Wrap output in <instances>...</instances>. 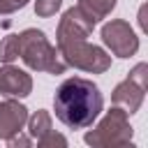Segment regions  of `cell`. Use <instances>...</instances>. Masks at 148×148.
Segmentation results:
<instances>
[{"label": "cell", "mask_w": 148, "mask_h": 148, "mask_svg": "<svg viewBox=\"0 0 148 148\" xmlns=\"http://www.w3.org/2000/svg\"><path fill=\"white\" fill-rule=\"evenodd\" d=\"M25 5H28V0H0V16L14 14V12L23 9Z\"/></svg>", "instance_id": "obj_16"}, {"label": "cell", "mask_w": 148, "mask_h": 148, "mask_svg": "<svg viewBox=\"0 0 148 148\" xmlns=\"http://www.w3.org/2000/svg\"><path fill=\"white\" fill-rule=\"evenodd\" d=\"M102 42L118 58H132L139 51V37L134 28L123 18H111L102 25Z\"/></svg>", "instance_id": "obj_5"}, {"label": "cell", "mask_w": 148, "mask_h": 148, "mask_svg": "<svg viewBox=\"0 0 148 148\" xmlns=\"http://www.w3.org/2000/svg\"><path fill=\"white\" fill-rule=\"evenodd\" d=\"M127 79H130V81H134L136 86H141L143 90H148V65H146V62L134 65V67L130 69Z\"/></svg>", "instance_id": "obj_14"}, {"label": "cell", "mask_w": 148, "mask_h": 148, "mask_svg": "<svg viewBox=\"0 0 148 148\" xmlns=\"http://www.w3.org/2000/svg\"><path fill=\"white\" fill-rule=\"evenodd\" d=\"M92 28H95V25L81 14L79 7H69V9L62 14V18H60V23H58V28H56V42H58V44H65V42L86 39V37L92 32Z\"/></svg>", "instance_id": "obj_6"}, {"label": "cell", "mask_w": 148, "mask_h": 148, "mask_svg": "<svg viewBox=\"0 0 148 148\" xmlns=\"http://www.w3.org/2000/svg\"><path fill=\"white\" fill-rule=\"evenodd\" d=\"M18 58L25 67L46 74H65L67 65L62 62L56 46H51L49 37L37 28H25L18 32Z\"/></svg>", "instance_id": "obj_2"}, {"label": "cell", "mask_w": 148, "mask_h": 148, "mask_svg": "<svg viewBox=\"0 0 148 148\" xmlns=\"http://www.w3.org/2000/svg\"><path fill=\"white\" fill-rule=\"evenodd\" d=\"M0 92L5 97L23 99L32 92V76L25 69L14 67L12 62H2V67H0Z\"/></svg>", "instance_id": "obj_7"}, {"label": "cell", "mask_w": 148, "mask_h": 148, "mask_svg": "<svg viewBox=\"0 0 148 148\" xmlns=\"http://www.w3.org/2000/svg\"><path fill=\"white\" fill-rule=\"evenodd\" d=\"M25 123H28V109L18 99L7 97L5 102H0V139L2 141L23 132Z\"/></svg>", "instance_id": "obj_8"}, {"label": "cell", "mask_w": 148, "mask_h": 148, "mask_svg": "<svg viewBox=\"0 0 148 148\" xmlns=\"http://www.w3.org/2000/svg\"><path fill=\"white\" fill-rule=\"evenodd\" d=\"M58 53L67 67H74L88 74H104L111 67V56L102 46L88 44L86 39L58 44Z\"/></svg>", "instance_id": "obj_4"}, {"label": "cell", "mask_w": 148, "mask_h": 148, "mask_svg": "<svg viewBox=\"0 0 148 148\" xmlns=\"http://www.w3.org/2000/svg\"><path fill=\"white\" fill-rule=\"evenodd\" d=\"M60 7H62V0H35V14L42 18L53 16Z\"/></svg>", "instance_id": "obj_13"}, {"label": "cell", "mask_w": 148, "mask_h": 148, "mask_svg": "<svg viewBox=\"0 0 148 148\" xmlns=\"http://www.w3.org/2000/svg\"><path fill=\"white\" fill-rule=\"evenodd\" d=\"M37 146L39 148H53V146H67V139L62 136V134H58V132H53V130H49L42 139H37Z\"/></svg>", "instance_id": "obj_15"}, {"label": "cell", "mask_w": 148, "mask_h": 148, "mask_svg": "<svg viewBox=\"0 0 148 148\" xmlns=\"http://www.w3.org/2000/svg\"><path fill=\"white\" fill-rule=\"evenodd\" d=\"M18 58V35H7L0 42V62H14Z\"/></svg>", "instance_id": "obj_12"}, {"label": "cell", "mask_w": 148, "mask_h": 148, "mask_svg": "<svg viewBox=\"0 0 148 148\" xmlns=\"http://www.w3.org/2000/svg\"><path fill=\"white\" fill-rule=\"evenodd\" d=\"M116 5H118V0H79V9H81V14L92 23V25H97L102 18H106L113 9H116Z\"/></svg>", "instance_id": "obj_10"}, {"label": "cell", "mask_w": 148, "mask_h": 148, "mask_svg": "<svg viewBox=\"0 0 148 148\" xmlns=\"http://www.w3.org/2000/svg\"><path fill=\"white\" fill-rule=\"evenodd\" d=\"M28 136L32 139V141H37V139H42L49 130H51V113L49 111H44V109H39V111H35L32 116H28Z\"/></svg>", "instance_id": "obj_11"}, {"label": "cell", "mask_w": 148, "mask_h": 148, "mask_svg": "<svg viewBox=\"0 0 148 148\" xmlns=\"http://www.w3.org/2000/svg\"><path fill=\"white\" fill-rule=\"evenodd\" d=\"M143 97H146V90H143L141 86H136L134 81H130V79L120 81V83L113 88V92H111L113 104L120 106L127 116H132V113H136V111L141 109Z\"/></svg>", "instance_id": "obj_9"}, {"label": "cell", "mask_w": 148, "mask_h": 148, "mask_svg": "<svg viewBox=\"0 0 148 148\" xmlns=\"http://www.w3.org/2000/svg\"><path fill=\"white\" fill-rule=\"evenodd\" d=\"M132 136L134 130L130 125V116L120 106H113L90 132H86L83 141L92 148H120V146H130Z\"/></svg>", "instance_id": "obj_3"}, {"label": "cell", "mask_w": 148, "mask_h": 148, "mask_svg": "<svg viewBox=\"0 0 148 148\" xmlns=\"http://www.w3.org/2000/svg\"><path fill=\"white\" fill-rule=\"evenodd\" d=\"M104 109V97L90 79L69 76L65 79L53 95L56 118L69 130L90 127Z\"/></svg>", "instance_id": "obj_1"}]
</instances>
